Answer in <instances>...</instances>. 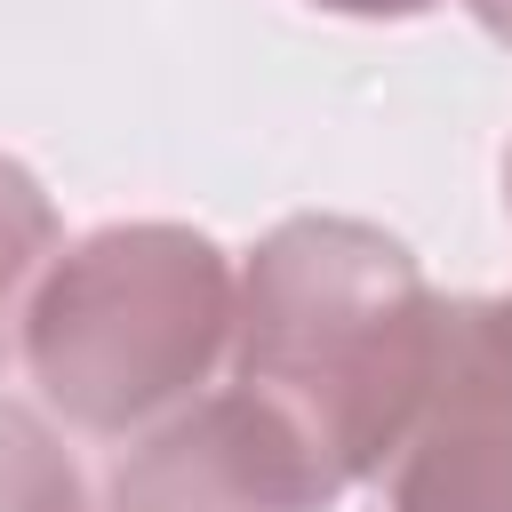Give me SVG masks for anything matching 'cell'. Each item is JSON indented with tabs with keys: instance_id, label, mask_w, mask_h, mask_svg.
I'll return each instance as SVG.
<instances>
[{
	"instance_id": "obj_1",
	"label": "cell",
	"mask_w": 512,
	"mask_h": 512,
	"mask_svg": "<svg viewBox=\"0 0 512 512\" xmlns=\"http://www.w3.org/2000/svg\"><path fill=\"white\" fill-rule=\"evenodd\" d=\"M448 368V304L408 240L368 216H288L240 264L232 384L256 392L344 488L376 480Z\"/></svg>"
},
{
	"instance_id": "obj_2",
	"label": "cell",
	"mask_w": 512,
	"mask_h": 512,
	"mask_svg": "<svg viewBox=\"0 0 512 512\" xmlns=\"http://www.w3.org/2000/svg\"><path fill=\"white\" fill-rule=\"evenodd\" d=\"M240 272L192 224H104L40 272L16 352L40 400L96 440L176 416L216 360H232Z\"/></svg>"
},
{
	"instance_id": "obj_3",
	"label": "cell",
	"mask_w": 512,
	"mask_h": 512,
	"mask_svg": "<svg viewBox=\"0 0 512 512\" xmlns=\"http://www.w3.org/2000/svg\"><path fill=\"white\" fill-rule=\"evenodd\" d=\"M336 480L256 400L216 392L152 424L104 480V512H328Z\"/></svg>"
},
{
	"instance_id": "obj_4",
	"label": "cell",
	"mask_w": 512,
	"mask_h": 512,
	"mask_svg": "<svg viewBox=\"0 0 512 512\" xmlns=\"http://www.w3.org/2000/svg\"><path fill=\"white\" fill-rule=\"evenodd\" d=\"M384 512H512V416L440 384L424 424L392 456Z\"/></svg>"
},
{
	"instance_id": "obj_5",
	"label": "cell",
	"mask_w": 512,
	"mask_h": 512,
	"mask_svg": "<svg viewBox=\"0 0 512 512\" xmlns=\"http://www.w3.org/2000/svg\"><path fill=\"white\" fill-rule=\"evenodd\" d=\"M56 248H64L56 200L40 192V176L24 160L0 152V360H8L16 328H24V304H32L40 272L56 264Z\"/></svg>"
},
{
	"instance_id": "obj_6",
	"label": "cell",
	"mask_w": 512,
	"mask_h": 512,
	"mask_svg": "<svg viewBox=\"0 0 512 512\" xmlns=\"http://www.w3.org/2000/svg\"><path fill=\"white\" fill-rule=\"evenodd\" d=\"M0 512H96L72 448L48 432L40 408L0 392Z\"/></svg>"
},
{
	"instance_id": "obj_7",
	"label": "cell",
	"mask_w": 512,
	"mask_h": 512,
	"mask_svg": "<svg viewBox=\"0 0 512 512\" xmlns=\"http://www.w3.org/2000/svg\"><path fill=\"white\" fill-rule=\"evenodd\" d=\"M440 384L488 400L512 416V296H472V304H448V368Z\"/></svg>"
},
{
	"instance_id": "obj_8",
	"label": "cell",
	"mask_w": 512,
	"mask_h": 512,
	"mask_svg": "<svg viewBox=\"0 0 512 512\" xmlns=\"http://www.w3.org/2000/svg\"><path fill=\"white\" fill-rule=\"evenodd\" d=\"M328 16H360V24H408V16H432L440 0H312Z\"/></svg>"
},
{
	"instance_id": "obj_9",
	"label": "cell",
	"mask_w": 512,
	"mask_h": 512,
	"mask_svg": "<svg viewBox=\"0 0 512 512\" xmlns=\"http://www.w3.org/2000/svg\"><path fill=\"white\" fill-rule=\"evenodd\" d=\"M464 8L480 16V32H488V40H504V48H512V0H464Z\"/></svg>"
},
{
	"instance_id": "obj_10",
	"label": "cell",
	"mask_w": 512,
	"mask_h": 512,
	"mask_svg": "<svg viewBox=\"0 0 512 512\" xmlns=\"http://www.w3.org/2000/svg\"><path fill=\"white\" fill-rule=\"evenodd\" d=\"M504 208H512V144H504Z\"/></svg>"
}]
</instances>
